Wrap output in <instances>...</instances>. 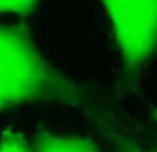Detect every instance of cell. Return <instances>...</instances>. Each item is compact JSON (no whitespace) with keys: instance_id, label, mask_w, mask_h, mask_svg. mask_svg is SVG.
<instances>
[{"instance_id":"1","label":"cell","mask_w":157,"mask_h":152,"mask_svg":"<svg viewBox=\"0 0 157 152\" xmlns=\"http://www.w3.org/2000/svg\"><path fill=\"white\" fill-rule=\"evenodd\" d=\"M32 103L88 111L92 98L85 86L46 60L25 25L0 24V112Z\"/></svg>"},{"instance_id":"2","label":"cell","mask_w":157,"mask_h":152,"mask_svg":"<svg viewBox=\"0 0 157 152\" xmlns=\"http://www.w3.org/2000/svg\"><path fill=\"white\" fill-rule=\"evenodd\" d=\"M111 22L128 73H135L157 47V0H99Z\"/></svg>"},{"instance_id":"3","label":"cell","mask_w":157,"mask_h":152,"mask_svg":"<svg viewBox=\"0 0 157 152\" xmlns=\"http://www.w3.org/2000/svg\"><path fill=\"white\" fill-rule=\"evenodd\" d=\"M89 115L100 134L111 145L114 152H157V144L140 137L114 116L101 109L90 108Z\"/></svg>"},{"instance_id":"4","label":"cell","mask_w":157,"mask_h":152,"mask_svg":"<svg viewBox=\"0 0 157 152\" xmlns=\"http://www.w3.org/2000/svg\"><path fill=\"white\" fill-rule=\"evenodd\" d=\"M32 152H101V149L92 138L43 130L38 133L33 141Z\"/></svg>"},{"instance_id":"5","label":"cell","mask_w":157,"mask_h":152,"mask_svg":"<svg viewBox=\"0 0 157 152\" xmlns=\"http://www.w3.org/2000/svg\"><path fill=\"white\" fill-rule=\"evenodd\" d=\"M0 152H32V145L21 132L7 129L0 136Z\"/></svg>"},{"instance_id":"6","label":"cell","mask_w":157,"mask_h":152,"mask_svg":"<svg viewBox=\"0 0 157 152\" xmlns=\"http://www.w3.org/2000/svg\"><path fill=\"white\" fill-rule=\"evenodd\" d=\"M39 0H0V13L29 14Z\"/></svg>"},{"instance_id":"7","label":"cell","mask_w":157,"mask_h":152,"mask_svg":"<svg viewBox=\"0 0 157 152\" xmlns=\"http://www.w3.org/2000/svg\"><path fill=\"white\" fill-rule=\"evenodd\" d=\"M153 119L157 122V109H156V111H153Z\"/></svg>"}]
</instances>
